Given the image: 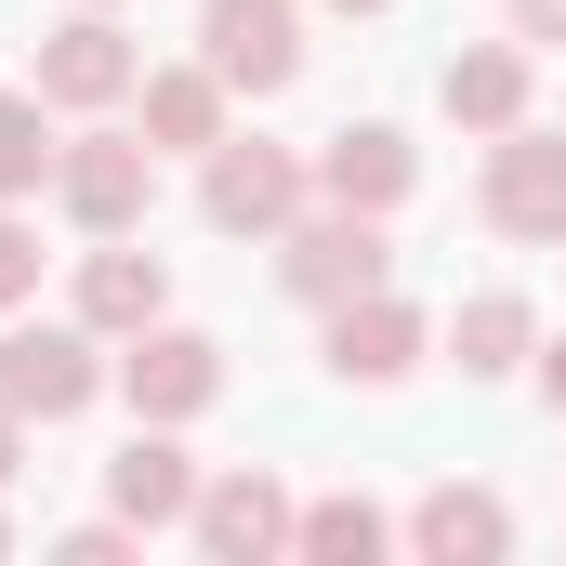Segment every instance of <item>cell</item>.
I'll return each instance as SVG.
<instances>
[{"mask_svg":"<svg viewBox=\"0 0 566 566\" xmlns=\"http://www.w3.org/2000/svg\"><path fill=\"white\" fill-rule=\"evenodd\" d=\"M474 211H488V238H514V251H566V133H554V119L488 133Z\"/></svg>","mask_w":566,"mask_h":566,"instance_id":"obj_5","label":"cell"},{"mask_svg":"<svg viewBox=\"0 0 566 566\" xmlns=\"http://www.w3.org/2000/svg\"><path fill=\"white\" fill-rule=\"evenodd\" d=\"M53 211L80 224V238H145V211H158V145L133 119H80L66 158H53Z\"/></svg>","mask_w":566,"mask_h":566,"instance_id":"obj_3","label":"cell"},{"mask_svg":"<svg viewBox=\"0 0 566 566\" xmlns=\"http://www.w3.org/2000/svg\"><path fill=\"white\" fill-rule=\"evenodd\" d=\"M527 382L554 396V422H566V329H541V356H527Z\"/></svg>","mask_w":566,"mask_h":566,"instance_id":"obj_23","label":"cell"},{"mask_svg":"<svg viewBox=\"0 0 566 566\" xmlns=\"http://www.w3.org/2000/svg\"><path fill=\"white\" fill-rule=\"evenodd\" d=\"M264 251H277V290L303 316H329V303H356V290L396 277V224H382V211H343V198H303Z\"/></svg>","mask_w":566,"mask_h":566,"instance_id":"obj_2","label":"cell"},{"mask_svg":"<svg viewBox=\"0 0 566 566\" xmlns=\"http://www.w3.org/2000/svg\"><path fill=\"white\" fill-rule=\"evenodd\" d=\"M0 396L27 409V422H80L93 396H119V343L106 329H80V316H0Z\"/></svg>","mask_w":566,"mask_h":566,"instance_id":"obj_1","label":"cell"},{"mask_svg":"<svg viewBox=\"0 0 566 566\" xmlns=\"http://www.w3.org/2000/svg\"><path fill=\"white\" fill-rule=\"evenodd\" d=\"M80 329H106V343H133V329H158L171 316V264L145 251V238H93L80 251V303H66Z\"/></svg>","mask_w":566,"mask_h":566,"instance_id":"obj_15","label":"cell"},{"mask_svg":"<svg viewBox=\"0 0 566 566\" xmlns=\"http://www.w3.org/2000/svg\"><path fill=\"white\" fill-rule=\"evenodd\" d=\"M198 53H211V80H224V93H251V106H264V93L303 80V53H316V40H303V0H198Z\"/></svg>","mask_w":566,"mask_h":566,"instance_id":"obj_8","label":"cell"},{"mask_svg":"<svg viewBox=\"0 0 566 566\" xmlns=\"http://www.w3.org/2000/svg\"><path fill=\"white\" fill-rule=\"evenodd\" d=\"M290 527H303V501H290L264 461H238V474H198V514H185V541L211 566H277Z\"/></svg>","mask_w":566,"mask_h":566,"instance_id":"obj_10","label":"cell"},{"mask_svg":"<svg viewBox=\"0 0 566 566\" xmlns=\"http://www.w3.org/2000/svg\"><path fill=\"white\" fill-rule=\"evenodd\" d=\"M396 541H409V527H396L382 501H356V488H343V501H303V527H290L303 566H382Z\"/></svg>","mask_w":566,"mask_h":566,"instance_id":"obj_18","label":"cell"},{"mask_svg":"<svg viewBox=\"0 0 566 566\" xmlns=\"http://www.w3.org/2000/svg\"><path fill=\"white\" fill-rule=\"evenodd\" d=\"M93 13H119V0H93Z\"/></svg>","mask_w":566,"mask_h":566,"instance_id":"obj_27","label":"cell"},{"mask_svg":"<svg viewBox=\"0 0 566 566\" xmlns=\"http://www.w3.org/2000/svg\"><path fill=\"white\" fill-rule=\"evenodd\" d=\"M133 541H145L133 514H93V527H66L53 554H66V566H133Z\"/></svg>","mask_w":566,"mask_h":566,"instance_id":"obj_21","label":"cell"},{"mask_svg":"<svg viewBox=\"0 0 566 566\" xmlns=\"http://www.w3.org/2000/svg\"><path fill=\"white\" fill-rule=\"evenodd\" d=\"M0 554H13V514H0Z\"/></svg>","mask_w":566,"mask_h":566,"instance_id":"obj_26","label":"cell"},{"mask_svg":"<svg viewBox=\"0 0 566 566\" xmlns=\"http://www.w3.org/2000/svg\"><path fill=\"white\" fill-rule=\"evenodd\" d=\"M133 133L158 158H211V145L238 133V93L211 80V53H185V66H145L133 80Z\"/></svg>","mask_w":566,"mask_h":566,"instance_id":"obj_13","label":"cell"},{"mask_svg":"<svg viewBox=\"0 0 566 566\" xmlns=\"http://www.w3.org/2000/svg\"><path fill=\"white\" fill-rule=\"evenodd\" d=\"M40 264H53V251H40V198H0V316L40 303Z\"/></svg>","mask_w":566,"mask_h":566,"instance_id":"obj_20","label":"cell"},{"mask_svg":"<svg viewBox=\"0 0 566 566\" xmlns=\"http://www.w3.org/2000/svg\"><path fill=\"white\" fill-rule=\"evenodd\" d=\"M434 343H448L461 382H527V356H541V303H527V290H461Z\"/></svg>","mask_w":566,"mask_h":566,"instance_id":"obj_16","label":"cell"},{"mask_svg":"<svg viewBox=\"0 0 566 566\" xmlns=\"http://www.w3.org/2000/svg\"><path fill=\"white\" fill-rule=\"evenodd\" d=\"M53 158H66V133H53L40 80H27V93H0V198H53Z\"/></svg>","mask_w":566,"mask_h":566,"instance_id":"obj_19","label":"cell"},{"mask_svg":"<svg viewBox=\"0 0 566 566\" xmlns=\"http://www.w3.org/2000/svg\"><path fill=\"white\" fill-rule=\"evenodd\" d=\"M316 198H343V211H409L422 198V145L396 133V119H343V133L316 145Z\"/></svg>","mask_w":566,"mask_h":566,"instance_id":"obj_12","label":"cell"},{"mask_svg":"<svg viewBox=\"0 0 566 566\" xmlns=\"http://www.w3.org/2000/svg\"><path fill=\"white\" fill-rule=\"evenodd\" d=\"M13 474H27V409L0 396V488H13Z\"/></svg>","mask_w":566,"mask_h":566,"instance_id":"obj_24","label":"cell"},{"mask_svg":"<svg viewBox=\"0 0 566 566\" xmlns=\"http://www.w3.org/2000/svg\"><path fill=\"white\" fill-rule=\"evenodd\" d=\"M434 106H448V133H514V119H541V53L501 27V40H461L448 66H434Z\"/></svg>","mask_w":566,"mask_h":566,"instance_id":"obj_11","label":"cell"},{"mask_svg":"<svg viewBox=\"0 0 566 566\" xmlns=\"http://www.w3.org/2000/svg\"><path fill=\"white\" fill-rule=\"evenodd\" d=\"M501 27H514L527 53H554V40H566V0H501Z\"/></svg>","mask_w":566,"mask_h":566,"instance_id":"obj_22","label":"cell"},{"mask_svg":"<svg viewBox=\"0 0 566 566\" xmlns=\"http://www.w3.org/2000/svg\"><path fill=\"white\" fill-rule=\"evenodd\" d=\"M409 554L422 566H501L514 554V501L501 488H422L409 501Z\"/></svg>","mask_w":566,"mask_h":566,"instance_id":"obj_17","label":"cell"},{"mask_svg":"<svg viewBox=\"0 0 566 566\" xmlns=\"http://www.w3.org/2000/svg\"><path fill=\"white\" fill-rule=\"evenodd\" d=\"M211 396H224V343H211V329L158 316V329L119 343V409H133V422H198Z\"/></svg>","mask_w":566,"mask_h":566,"instance_id":"obj_9","label":"cell"},{"mask_svg":"<svg viewBox=\"0 0 566 566\" xmlns=\"http://www.w3.org/2000/svg\"><path fill=\"white\" fill-rule=\"evenodd\" d=\"M303 198H316V145L224 133L211 158H198V224H211V238H277Z\"/></svg>","mask_w":566,"mask_h":566,"instance_id":"obj_4","label":"cell"},{"mask_svg":"<svg viewBox=\"0 0 566 566\" xmlns=\"http://www.w3.org/2000/svg\"><path fill=\"white\" fill-rule=\"evenodd\" d=\"M40 106L53 119H119L133 106V80H145V40L119 27V13H93V0H66V27H40Z\"/></svg>","mask_w":566,"mask_h":566,"instance_id":"obj_6","label":"cell"},{"mask_svg":"<svg viewBox=\"0 0 566 566\" xmlns=\"http://www.w3.org/2000/svg\"><path fill=\"white\" fill-rule=\"evenodd\" d=\"M106 514H133L145 541L198 514V448H185V422H133V448L106 461Z\"/></svg>","mask_w":566,"mask_h":566,"instance_id":"obj_14","label":"cell"},{"mask_svg":"<svg viewBox=\"0 0 566 566\" xmlns=\"http://www.w3.org/2000/svg\"><path fill=\"white\" fill-rule=\"evenodd\" d=\"M434 356V316L409 303V290H356V303H329V382H356V396H396V382H422Z\"/></svg>","mask_w":566,"mask_h":566,"instance_id":"obj_7","label":"cell"},{"mask_svg":"<svg viewBox=\"0 0 566 566\" xmlns=\"http://www.w3.org/2000/svg\"><path fill=\"white\" fill-rule=\"evenodd\" d=\"M316 13H396V0H316Z\"/></svg>","mask_w":566,"mask_h":566,"instance_id":"obj_25","label":"cell"}]
</instances>
